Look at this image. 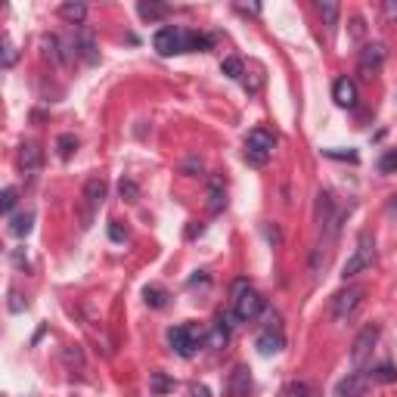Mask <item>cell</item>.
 I'll list each match as a JSON object with an SVG mask.
<instances>
[{
  "label": "cell",
  "instance_id": "6da1fadb",
  "mask_svg": "<svg viewBox=\"0 0 397 397\" xmlns=\"http://www.w3.org/2000/svg\"><path fill=\"white\" fill-rule=\"evenodd\" d=\"M152 47L159 50L161 56H177V53H192V50H208L211 37L196 34V31L177 28V25H165V28L155 31Z\"/></svg>",
  "mask_w": 397,
  "mask_h": 397
},
{
  "label": "cell",
  "instance_id": "7a4b0ae2",
  "mask_svg": "<svg viewBox=\"0 0 397 397\" xmlns=\"http://www.w3.org/2000/svg\"><path fill=\"white\" fill-rule=\"evenodd\" d=\"M261 310H264V298L258 295V289H254L248 279H236L233 283V316L239 323H248V320H254Z\"/></svg>",
  "mask_w": 397,
  "mask_h": 397
},
{
  "label": "cell",
  "instance_id": "3957f363",
  "mask_svg": "<svg viewBox=\"0 0 397 397\" xmlns=\"http://www.w3.org/2000/svg\"><path fill=\"white\" fill-rule=\"evenodd\" d=\"M273 152H276V136H273L270 130H267V128H254V130H248V136H245V149H242V155H245L248 165L264 167L267 161L273 159Z\"/></svg>",
  "mask_w": 397,
  "mask_h": 397
},
{
  "label": "cell",
  "instance_id": "277c9868",
  "mask_svg": "<svg viewBox=\"0 0 397 397\" xmlns=\"http://www.w3.org/2000/svg\"><path fill=\"white\" fill-rule=\"evenodd\" d=\"M372 261H376V239H372L369 233H363V236L357 239V248H354V254L347 258V264H345V270H341V276H345V279L357 276V273H363L366 267H372Z\"/></svg>",
  "mask_w": 397,
  "mask_h": 397
},
{
  "label": "cell",
  "instance_id": "5b68a950",
  "mask_svg": "<svg viewBox=\"0 0 397 397\" xmlns=\"http://www.w3.org/2000/svg\"><path fill=\"white\" fill-rule=\"evenodd\" d=\"M198 341H202V335L196 332L192 326H174L167 329V345H171L174 354H180V357H192V354L198 351Z\"/></svg>",
  "mask_w": 397,
  "mask_h": 397
},
{
  "label": "cell",
  "instance_id": "8992f818",
  "mask_svg": "<svg viewBox=\"0 0 397 397\" xmlns=\"http://www.w3.org/2000/svg\"><path fill=\"white\" fill-rule=\"evenodd\" d=\"M360 301H363V289H360V285H351V289L338 292V295L332 298V320L335 323H347L354 314H357Z\"/></svg>",
  "mask_w": 397,
  "mask_h": 397
},
{
  "label": "cell",
  "instance_id": "52a82bcc",
  "mask_svg": "<svg viewBox=\"0 0 397 397\" xmlns=\"http://www.w3.org/2000/svg\"><path fill=\"white\" fill-rule=\"evenodd\" d=\"M316 223H320V230H326V242H332L335 230H338V214H335V202L329 192L316 196Z\"/></svg>",
  "mask_w": 397,
  "mask_h": 397
},
{
  "label": "cell",
  "instance_id": "ba28073f",
  "mask_svg": "<svg viewBox=\"0 0 397 397\" xmlns=\"http://www.w3.org/2000/svg\"><path fill=\"white\" fill-rule=\"evenodd\" d=\"M376 341H378V329L376 326H366L363 332L357 335V341H354V347H351V360H354V366H363L366 360H369V354L376 351Z\"/></svg>",
  "mask_w": 397,
  "mask_h": 397
},
{
  "label": "cell",
  "instance_id": "9c48e42d",
  "mask_svg": "<svg viewBox=\"0 0 397 397\" xmlns=\"http://www.w3.org/2000/svg\"><path fill=\"white\" fill-rule=\"evenodd\" d=\"M254 347H258L261 357H273V354H279L285 347V338H283V332H279V329L267 326L264 332L254 338Z\"/></svg>",
  "mask_w": 397,
  "mask_h": 397
},
{
  "label": "cell",
  "instance_id": "30bf717a",
  "mask_svg": "<svg viewBox=\"0 0 397 397\" xmlns=\"http://www.w3.org/2000/svg\"><path fill=\"white\" fill-rule=\"evenodd\" d=\"M366 385H369V376L351 372L347 378H341V382H338V388H335V397H366Z\"/></svg>",
  "mask_w": 397,
  "mask_h": 397
},
{
  "label": "cell",
  "instance_id": "8fae6325",
  "mask_svg": "<svg viewBox=\"0 0 397 397\" xmlns=\"http://www.w3.org/2000/svg\"><path fill=\"white\" fill-rule=\"evenodd\" d=\"M385 62V47L382 43H372V47H366L363 53H360V72L366 74V78H372V74L382 68Z\"/></svg>",
  "mask_w": 397,
  "mask_h": 397
},
{
  "label": "cell",
  "instance_id": "7c38bea8",
  "mask_svg": "<svg viewBox=\"0 0 397 397\" xmlns=\"http://www.w3.org/2000/svg\"><path fill=\"white\" fill-rule=\"evenodd\" d=\"M332 96L341 109H354V105H357V84H354L351 78H338L332 87Z\"/></svg>",
  "mask_w": 397,
  "mask_h": 397
},
{
  "label": "cell",
  "instance_id": "4fadbf2b",
  "mask_svg": "<svg viewBox=\"0 0 397 397\" xmlns=\"http://www.w3.org/2000/svg\"><path fill=\"white\" fill-rule=\"evenodd\" d=\"M84 198H87V223H90V217H93V208H99L103 205V198H105V183L99 177H90L84 183Z\"/></svg>",
  "mask_w": 397,
  "mask_h": 397
},
{
  "label": "cell",
  "instance_id": "5bb4252c",
  "mask_svg": "<svg viewBox=\"0 0 397 397\" xmlns=\"http://www.w3.org/2000/svg\"><path fill=\"white\" fill-rule=\"evenodd\" d=\"M72 56H81L84 62H96L99 53H96V43H93V37L87 34V31H78L72 41Z\"/></svg>",
  "mask_w": 397,
  "mask_h": 397
},
{
  "label": "cell",
  "instance_id": "9a60e30c",
  "mask_svg": "<svg viewBox=\"0 0 397 397\" xmlns=\"http://www.w3.org/2000/svg\"><path fill=\"white\" fill-rule=\"evenodd\" d=\"M252 391V378H248V369L245 366H236L233 369V378H230V397H245Z\"/></svg>",
  "mask_w": 397,
  "mask_h": 397
},
{
  "label": "cell",
  "instance_id": "2e32d148",
  "mask_svg": "<svg viewBox=\"0 0 397 397\" xmlns=\"http://www.w3.org/2000/svg\"><path fill=\"white\" fill-rule=\"evenodd\" d=\"M31 223H34V214H31V211L12 214V217H10V233L16 236V239H25V236L31 233Z\"/></svg>",
  "mask_w": 397,
  "mask_h": 397
},
{
  "label": "cell",
  "instance_id": "e0dca14e",
  "mask_svg": "<svg viewBox=\"0 0 397 397\" xmlns=\"http://www.w3.org/2000/svg\"><path fill=\"white\" fill-rule=\"evenodd\" d=\"M19 165H22L25 174H34L37 167H41V152H37V146H22L19 149Z\"/></svg>",
  "mask_w": 397,
  "mask_h": 397
},
{
  "label": "cell",
  "instance_id": "ac0fdd59",
  "mask_svg": "<svg viewBox=\"0 0 397 397\" xmlns=\"http://www.w3.org/2000/svg\"><path fill=\"white\" fill-rule=\"evenodd\" d=\"M208 205H211V211H221L223 205H227V192H223V183L217 177L208 180Z\"/></svg>",
  "mask_w": 397,
  "mask_h": 397
},
{
  "label": "cell",
  "instance_id": "d6986e66",
  "mask_svg": "<svg viewBox=\"0 0 397 397\" xmlns=\"http://www.w3.org/2000/svg\"><path fill=\"white\" fill-rule=\"evenodd\" d=\"M59 16L65 19V22H72V25H81V22H84V16H87V6L84 3H62Z\"/></svg>",
  "mask_w": 397,
  "mask_h": 397
},
{
  "label": "cell",
  "instance_id": "ffe728a7",
  "mask_svg": "<svg viewBox=\"0 0 397 397\" xmlns=\"http://www.w3.org/2000/svg\"><path fill=\"white\" fill-rule=\"evenodd\" d=\"M143 298H146L149 307H165L167 304V292L161 289V285H146V289H143Z\"/></svg>",
  "mask_w": 397,
  "mask_h": 397
},
{
  "label": "cell",
  "instance_id": "44dd1931",
  "mask_svg": "<svg viewBox=\"0 0 397 397\" xmlns=\"http://www.w3.org/2000/svg\"><path fill=\"white\" fill-rule=\"evenodd\" d=\"M136 12H140L146 22H159V19L167 16V10L161 3H140V6H136Z\"/></svg>",
  "mask_w": 397,
  "mask_h": 397
},
{
  "label": "cell",
  "instance_id": "7402d4cb",
  "mask_svg": "<svg viewBox=\"0 0 397 397\" xmlns=\"http://www.w3.org/2000/svg\"><path fill=\"white\" fill-rule=\"evenodd\" d=\"M221 72L227 74V78H233V81H239L242 74H245V68H242V59H236V56H227V59L221 62Z\"/></svg>",
  "mask_w": 397,
  "mask_h": 397
},
{
  "label": "cell",
  "instance_id": "603a6c76",
  "mask_svg": "<svg viewBox=\"0 0 397 397\" xmlns=\"http://www.w3.org/2000/svg\"><path fill=\"white\" fill-rule=\"evenodd\" d=\"M223 323H227V320H217V323H214V329H211V338H208V345H211V347H223V345L230 341V329L223 326Z\"/></svg>",
  "mask_w": 397,
  "mask_h": 397
},
{
  "label": "cell",
  "instance_id": "cb8c5ba5",
  "mask_svg": "<svg viewBox=\"0 0 397 397\" xmlns=\"http://www.w3.org/2000/svg\"><path fill=\"white\" fill-rule=\"evenodd\" d=\"M279 397H314V391H310L307 382H289L279 391Z\"/></svg>",
  "mask_w": 397,
  "mask_h": 397
},
{
  "label": "cell",
  "instance_id": "d4e9b609",
  "mask_svg": "<svg viewBox=\"0 0 397 397\" xmlns=\"http://www.w3.org/2000/svg\"><path fill=\"white\" fill-rule=\"evenodd\" d=\"M56 149H59V159H72V152L78 149V136L74 134H62L56 140Z\"/></svg>",
  "mask_w": 397,
  "mask_h": 397
},
{
  "label": "cell",
  "instance_id": "484cf974",
  "mask_svg": "<svg viewBox=\"0 0 397 397\" xmlns=\"http://www.w3.org/2000/svg\"><path fill=\"white\" fill-rule=\"evenodd\" d=\"M316 10H320V16L323 19H326V25H329V28H335V25H338V3H329V0H326V3H323V0H320V3H316Z\"/></svg>",
  "mask_w": 397,
  "mask_h": 397
},
{
  "label": "cell",
  "instance_id": "4316f807",
  "mask_svg": "<svg viewBox=\"0 0 397 397\" xmlns=\"http://www.w3.org/2000/svg\"><path fill=\"white\" fill-rule=\"evenodd\" d=\"M0 208H3V214H10V211L16 208V190H12V186L3 190V196H0Z\"/></svg>",
  "mask_w": 397,
  "mask_h": 397
},
{
  "label": "cell",
  "instance_id": "83f0119b",
  "mask_svg": "<svg viewBox=\"0 0 397 397\" xmlns=\"http://www.w3.org/2000/svg\"><path fill=\"white\" fill-rule=\"evenodd\" d=\"M121 198H128V202H136V196H140V190H136V183L134 180H121Z\"/></svg>",
  "mask_w": 397,
  "mask_h": 397
},
{
  "label": "cell",
  "instance_id": "f1b7e54d",
  "mask_svg": "<svg viewBox=\"0 0 397 397\" xmlns=\"http://www.w3.org/2000/svg\"><path fill=\"white\" fill-rule=\"evenodd\" d=\"M369 378H376V382H394V378H397V369H394V366H382V369L372 372Z\"/></svg>",
  "mask_w": 397,
  "mask_h": 397
},
{
  "label": "cell",
  "instance_id": "f546056e",
  "mask_svg": "<svg viewBox=\"0 0 397 397\" xmlns=\"http://www.w3.org/2000/svg\"><path fill=\"white\" fill-rule=\"evenodd\" d=\"M378 167H382V171H388V174L397 171V149H391V152L382 159V165H378Z\"/></svg>",
  "mask_w": 397,
  "mask_h": 397
},
{
  "label": "cell",
  "instance_id": "4dcf8cb0",
  "mask_svg": "<svg viewBox=\"0 0 397 397\" xmlns=\"http://www.w3.org/2000/svg\"><path fill=\"white\" fill-rule=\"evenodd\" d=\"M12 62H16V50H12V43H10V37H6L3 41V65L10 68Z\"/></svg>",
  "mask_w": 397,
  "mask_h": 397
},
{
  "label": "cell",
  "instance_id": "1f68e13d",
  "mask_svg": "<svg viewBox=\"0 0 397 397\" xmlns=\"http://www.w3.org/2000/svg\"><path fill=\"white\" fill-rule=\"evenodd\" d=\"M109 236H112L115 242H124V239H128V230H121V223H112V227H109Z\"/></svg>",
  "mask_w": 397,
  "mask_h": 397
},
{
  "label": "cell",
  "instance_id": "d6a6232c",
  "mask_svg": "<svg viewBox=\"0 0 397 397\" xmlns=\"http://www.w3.org/2000/svg\"><path fill=\"white\" fill-rule=\"evenodd\" d=\"M152 388L155 391H167V388H171V382H167L161 372H155V376H152Z\"/></svg>",
  "mask_w": 397,
  "mask_h": 397
},
{
  "label": "cell",
  "instance_id": "836d02e7",
  "mask_svg": "<svg viewBox=\"0 0 397 397\" xmlns=\"http://www.w3.org/2000/svg\"><path fill=\"white\" fill-rule=\"evenodd\" d=\"M190 397H211V391L205 388V385H192V388H190Z\"/></svg>",
  "mask_w": 397,
  "mask_h": 397
},
{
  "label": "cell",
  "instance_id": "e575fe53",
  "mask_svg": "<svg viewBox=\"0 0 397 397\" xmlns=\"http://www.w3.org/2000/svg\"><path fill=\"white\" fill-rule=\"evenodd\" d=\"M239 10H242V12H254V16H258V12H261V6H258V3H248V6H245V3H242V6H239Z\"/></svg>",
  "mask_w": 397,
  "mask_h": 397
},
{
  "label": "cell",
  "instance_id": "d590c367",
  "mask_svg": "<svg viewBox=\"0 0 397 397\" xmlns=\"http://www.w3.org/2000/svg\"><path fill=\"white\" fill-rule=\"evenodd\" d=\"M385 12H388V16H397V3H385Z\"/></svg>",
  "mask_w": 397,
  "mask_h": 397
},
{
  "label": "cell",
  "instance_id": "8d00e7d4",
  "mask_svg": "<svg viewBox=\"0 0 397 397\" xmlns=\"http://www.w3.org/2000/svg\"><path fill=\"white\" fill-rule=\"evenodd\" d=\"M391 211H397V196H394V205H391Z\"/></svg>",
  "mask_w": 397,
  "mask_h": 397
}]
</instances>
